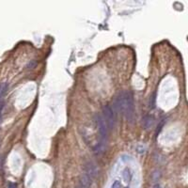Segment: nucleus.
<instances>
[{"label": "nucleus", "mask_w": 188, "mask_h": 188, "mask_svg": "<svg viewBox=\"0 0 188 188\" xmlns=\"http://www.w3.org/2000/svg\"><path fill=\"white\" fill-rule=\"evenodd\" d=\"M9 188H17V185L14 182H9V185H8Z\"/></svg>", "instance_id": "nucleus-12"}, {"label": "nucleus", "mask_w": 188, "mask_h": 188, "mask_svg": "<svg viewBox=\"0 0 188 188\" xmlns=\"http://www.w3.org/2000/svg\"><path fill=\"white\" fill-rule=\"evenodd\" d=\"M3 108H4V103H0V121H1V119H2Z\"/></svg>", "instance_id": "nucleus-11"}, {"label": "nucleus", "mask_w": 188, "mask_h": 188, "mask_svg": "<svg viewBox=\"0 0 188 188\" xmlns=\"http://www.w3.org/2000/svg\"><path fill=\"white\" fill-rule=\"evenodd\" d=\"M80 182H81V185L84 187V188H89L90 185H91V182H92V179L87 174H86L84 172L81 176V178H80Z\"/></svg>", "instance_id": "nucleus-5"}, {"label": "nucleus", "mask_w": 188, "mask_h": 188, "mask_svg": "<svg viewBox=\"0 0 188 188\" xmlns=\"http://www.w3.org/2000/svg\"><path fill=\"white\" fill-rule=\"evenodd\" d=\"M153 188H162L161 186H160L159 185H155L154 186H153Z\"/></svg>", "instance_id": "nucleus-14"}, {"label": "nucleus", "mask_w": 188, "mask_h": 188, "mask_svg": "<svg viewBox=\"0 0 188 188\" xmlns=\"http://www.w3.org/2000/svg\"><path fill=\"white\" fill-rule=\"evenodd\" d=\"M150 105H151V108H154V106H155V93H153V95H151Z\"/></svg>", "instance_id": "nucleus-8"}, {"label": "nucleus", "mask_w": 188, "mask_h": 188, "mask_svg": "<svg viewBox=\"0 0 188 188\" xmlns=\"http://www.w3.org/2000/svg\"><path fill=\"white\" fill-rule=\"evenodd\" d=\"M153 121H154V119L153 116H151V115H146V116H144L143 119H142V127L144 128L145 130H149L151 129V127H153Z\"/></svg>", "instance_id": "nucleus-4"}, {"label": "nucleus", "mask_w": 188, "mask_h": 188, "mask_svg": "<svg viewBox=\"0 0 188 188\" xmlns=\"http://www.w3.org/2000/svg\"><path fill=\"white\" fill-rule=\"evenodd\" d=\"M8 87H9V84L7 82L0 83V99H2L3 96L5 95V93L8 90Z\"/></svg>", "instance_id": "nucleus-7"}, {"label": "nucleus", "mask_w": 188, "mask_h": 188, "mask_svg": "<svg viewBox=\"0 0 188 188\" xmlns=\"http://www.w3.org/2000/svg\"><path fill=\"white\" fill-rule=\"evenodd\" d=\"M85 173L89 175L92 180L97 177L98 169L93 162H87L85 165Z\"/></svg>", "instance_id": "nucleus-3"}, {"label": "nucleus", "mask_w": 188, "mask_h": 188, "mask_svg": "<svg viewBox=\"0 0 188 188\" xmlns=\"http://www.w3.org/2000/svg\"><path fill=\"white\" fill-rule=\"evenodd\" d=\"M121 112L127 121L133 123L135 121V103L134 96L131 91L121 92Z\"/></svg>", "instance_id": "nucleus-1"}, {"label": "nucleus", "mask_w": 188, "mask_h": 188, "mask_svg": "<svg viewBox=\"0 0 188 188\" xmlns=\"http://www.w3.org/2000/svg\"><path fill=\"white\" fill-rule=\"evenodd\" d=\"M164 124H165V121H163L161 123H159V125H158L157 129H156V133H155V135H156L160 133V132H161V130H162V128H163Z\"/></svg>", "instance_id": "nucleus-9"}, {"label": "nucleus", "mask_w": 188, "mask_h": 188, "mask_svg": "<svg viewBox=\"0 0 188 188\" xmlns=\"http://www.w3.org/2000/svg\"><path fill=\"white\" fill-rule=\"evenodd\" d=\"M126 188H128V187H126Z\"/></svg>", "instance_id": "nucleus-15"}, {"label": "nucleus", "mask_w": 188, "mask_h": 188, "mask_svg": "<svg viewBox=\"0 0 188 188\" xmlns=\"http://www.w3.org/2000/svg\"><path fill=\"white\" fill-rule=\"evenodd\" d=\"M122 177L123 180L126 182H129L131 181V178H132V174H131V170L126 167V169L122 171Z\"/></svg>", "instance_id": "nucleus-6"}, {"label": "nucleus", "mask_w": 188, "mask_h": 188, "mask_svg": "<svg viewBox=\"0 0 188 188\" xmlns=\"http://www.w3.org/2000/svg\"><path fill=\"white\" fill-rule=\"evenodd\" d=\"M103 117L105 119V121L108 127V130L111 131L114 128L115 124V116H114V110L112 109V107L108 105L103 106Z\"/></svg>", "instance_id": "nucleus-2"}, {"label": "nucleus", "mask_w": 188, "mask_h": 188, "mask_svg": "<svg viewBox=\"0 0 188 188\" xmlns=\"http://www.w3.org/2000/svg\"><path fill=\"white\" fill-rule=\"evenodd\" d=\"M112 188H121V183L119 181H115L112 185Z\"/></svg>", "instance_id": "nucleus-10"}, {"label": "nucleus", "mask_w": 188, "mask_h": 188, "mask_svg": "<svg viewBox=\"0 0 188 188\" xmlns=\"http://www.w3.org/2000/svg\"><path fill=\"white\" fill-rule=\"evenodd\" d=\"M36 66V61H33V63H32V61L29 63V65L27 66V68H28V69H31V68H34Z\"/></svg>", "instance_id": "nucleus-13"}]
</instances>
